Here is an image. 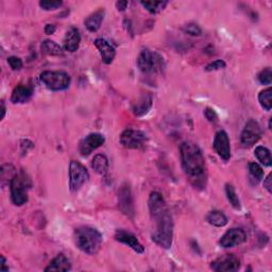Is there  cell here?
Instances as JSON below:
<instances>
[{"label": "cell", "mask_w": 272, "mask_h": 272, "mask_svg": "<svg viewBox=\"0 0 272 272\" xmlns=\"http://www.w3.org/2000/svg\"><path fill=\"white\" fill-rule=\"evenodd\" d=\"M94 44L97 47V49L99 50L102 62L104 63V64H111V63L114 61L115 55H116L115 48L112 46L108 40L103 39H95Z\"/></svg>", "instance_id": "2e32d148"}, {"label": "cell", "mask_w": 272, "mask_h": 272, "mask_svg": "<svg viewBox=\"0 0 272 272\" xmlns=\"http://www.w3.org/2000/svg\"><path fill=\"white\" fill-rule=\"evenodd\" d=\"M152 107V97L150 95H145L139 98V100L133 106V113L137 117H142L149 112Z\"/></svg>", "instance_id": "44dd1931"}, {"label": "cell", "mask_w": 272, "mask_h": 272, "mask_svg": "<svg viewBox=\"0 0 272 272\" xmlns=\"http://www.w3.org/2000/svg\"><path fill=\"white\" fill-rule=\"evenodd\" d=\"M240 267V262L233 254H229L220 259L214 261L211 265V268L217 272H233L237 271Z\"/></svg>", "instance_id": "5bb4252c"}, {"label": "cell", "mask_w": 272, "mask_h": 272, "mask_svg": "<svg viewBox=\"0 0 272 272\" xmlns=\"http://www.w3.org/2000/svg\"><path fill=\"white\" fill-rule=\"evenodd\" d=\"M128 4H129V2L127 1V0H122V1H117L116 2V8H117L118 11L123 12V11H125V9H127Z\"/></svg>", "instance_id": "8d00e7d4"}, {"label": "cell", "mask_w": 272, "mask_h": 272, "mask_svg": "<svg viewBox=\"0 0 272 272\" xmlns=\"http://www.w3.org/2000/svg\"><path fill=\"white\" fill-rule=\"evenodd\" d=\"M254 155L264 166H267V167L271 166L272 159H271V153L269 149H267L266 147H263V146H259V147L255 148Z\"/></svg>", "instance_id": "484cf974"}, {"label": "cell", "mask_w": 272, "mask_h": 272, "mask_svg": "<svg viewBox=\"0 0 272 272\" xmlns=\"http://www.w3.org/2000/svg\"><path fill=\"white\" fill-rule=\"evenodd\" d=\"M182 167L193 186L203 188L206 183V166L199 146L193 142H184L180 146Z\"/></svg>", "instance_id": "7a4b0ae2"}, {"label": "cell", "mask_w": 272, "mask_h": 272, "mask_svg": "<svg viewBox=\"0 0 272 272\" xmlns=\"http://www.w3.org/2000/svg\"><path fill=\"white\" fill-rule=\"evenodd\" d=\"M204 115L206 117V119L211 122H217L218 121V115L216 113L215 110L211 108H206L204 111Z\"/></svg>", "instance_id": "e575fe53"}, {"label": "cell", "mask_w": 272, "mask_h": 272, "mask_svg": "<svg viewBox=\"0 0 272 272\" xmlns=\"http://www.w3.org/2000/svg\"><path fill=\"white\" fill-rule=\"evenodd\" d=\"M262 135V130L260 124L254 119H250L245 124L241 134H240V142L245 147H251V146L256 144L260 141Z\"/></svg>", "instance_id": "9c48e42d"}, {"label": "cell", "mask_w": 272, "mask_h": 272, "mask_svg": "<svg viewBox=\"0 0 272 272\" xmlns=\"http://www.w3.org/2000/svg\"><path fill=\"white\" fill-rule=\"evenodd\" d=\"M63 4L60 0H41L39 1V6L45 11H53L59 9L60 6Z\"/></svg>", "instance_id": "4dcf8cb0"}, {"label": "cell", "mask_w": 272, "mask_h": 272, "mask_svg": "<svg viewBox=\"0 0 272 272\" xmlns=\"http://www.w3.org/2000/svg\"><path fill=\"white\" fill-rule=\"evenodd\" d=\"M269 129H271V118H270V120H269Z\"/></svg>", "instance_id": "60d3db41"}, {"label": "cell", "mask_w": 272, "mask_h": 272, "mask_svg": "<svg viewBox=\"0 0 272 272\" xmlns=\"http://www.w3.org/2000/svg\"><path fill=\"white\" fill-rule=\"evenodd\" d=\"M32 183L29 176L25 171L15 173L10 181V191L12 202L17 206H22L28 202V191L30 190Z\"/></svg>", "instance_id": "277c9868"}, {"label": "cell", "mask_w": 272, "mask_h": 272, "mask_svg": "<svg viewBox=\"0 0 272 272\" xmlns=\"http://www.w3.org/2000/svg\"><path fill=\"white\" fill-rule=\"evenodd\" d=\"M104 14H106L104 10L100 9L94 12L93 14H90V15L85 19L84 25L89 32H97L100 29L104 18Z\"/></svg>", "instance_id": "ffe728a7"}, {"label": "cell", "mask_w": 272, "mask_h": 272, "mask_svg": "<svg viewBox=\"0 0 272 272\" xmlns=\"http://www.w3.org/2000/svg\"><path fill=\"white\" fill-rule=\"evenodd\" d=\"M1 111H2V116H1V118L3 119L4 116H5V107H4V103H3V102L1 103Z\"/></svg>", "instance_id": "ab89813d"}, {"label": "cell", "mask_w": 272, "mask_h": 272, "mask_svg": "<svg viewBox=\"0 0 272 272\" xmlns=\"http://www.w3.org/2000/svg\"><path fill=\"white\" fill-rule=\"evenodd\" d=\"M213 147L223 161L227 162L231 158V146H230V138L226 131L221 130L216 133Z\"/></svg>", "instance_id": "7c38bea8"}, {"label": "cell", "mask_w": 272, "mask_h": 272, "mask_svg": "<svg viewBox=\"0 0 272 272\" xmlns=\"http://www.w3.org/2000/svg\"><path fill=\"white\" fill-rule=\"evenodd\" d=\"M81 43V36L77 28H71L64 38V49L68 52H75L78 50Z\"/></svg>", "instance_id": "ac0fdd59"}, {"label": "cell", "mask_w": 272, "mask_h": 272, "mask_svg": "<svg viewBox=\"0 0 272 272\" xmlns=\"http://www.w3.org/2000/svg\"><path fill=\"white\" fill-rule=\"evenodd\" d=\"M226 66H227V64L223 60H216V61L210 63L208 65H206L205 71L206 72H215V71H219V69L226 68Z\"/></svg>", "instance_id": "d6a6232c"}, {"label": "cell", "mask_w": 272, "mask_h": 272, "mask_svg": "<svg viewBox=\"0 0 272 272\" xmlns=\"http://www.w3.org/2000/svg\"><path fill=\"white\" fill-rule=\"evenodd\" d=\"M118 207L128 217L132 218L134 216L133 197H132L130 186L127 183L122 184L118 191Z\"/></svg>", "instance_id": "30bf717a"}, {"label": "cell", "mask_w": 272, "mask_h": 272, "mask_svg": "<svg viewBox=\"0 0 272 272\" xmlns=\"http://www.w3.org/2000/svg\"><path fill=\"white\" fill-rule=\"evenodd\" d=\"M148 205L151 219L155 225L151 239L159 247L170 249L173 237V220L162 194L152 192L148 200Z\"/></svg>", "instance_id": "6da1fadb"}, {"label": "cell", "mask_w": 272, "mask_h": 272, "mask_svg": "<svg viewBox=\"0 0 272 272\" xmlns=\"http://www.w3.org/2000/svg\"><path fill=\"white\" fill-rule=\"evenodd\" d=\"M247 240V235L243 231L242 229L238 228H233L231 230H229L228 232L225 233L220 240H219V245L225 248H234L237 246H240L241 243H243Z\"/></svg>", "instance_id": "8fae6325"}, {"label": "cell", "mask_w": 272, "mask_h": 272, "mask_svg": "<svg viewBox=\"0 0 272 272\" xmlns=\"http://www.w3.org/2000/svg\"><path fill=\"white\" fill-rule=\"evenodd\" d=\"M0 270H1L2 272L9 271V267H6V261H5L3 255H1V267H0Z\"/></svg>", "instance_id": "f35d334b"}, {"label": "cell", "mask_w": 272, "mask_h": 272, "mask_svg": "<svg viewBox=\"0 0 272 272\" xmlns=\"http://www.w3.org/2000/svg\"><path fill=\"white\" fill-rule=\"evenodd\" d=\"M40 49H41V51L48 55H62L63 54L62 47L58 43H55L54 40H51V39L44 40L43 43H41Z\"/></svg>", "instance_id": "cb8c5ba5"}, {"label": "cell", "mask_w": 272, "mask_h": 272, "mask_svg": "<svg viewBox=\"0 0 272 272\" xmlns=\"http://www.w3.org/2000/svg\"><path fill=\"white\" fill-rule=\"evenodd\" d=\"M106 142V138L100 133H90L82 139L79 145V151L82 156H88L90 153L98 149Z\"/></svg>", "instance_id": "4fadbf2b"}, {"label": "cell", "mask_w": 272, "mask_h": 272, "mask_svg": "<svg viewBox=\"0 0 272 272\" xmlns=\"http://www.w3.org/2000/svg\"><path fill=\"white\" fill-rule=\"evenodd\" d=\"M257 79H259L261 84L264 85H270L272 82V71L270 67H267L263 69V71L257 76Z\"/></svg>", "instance_id": "f546056e"}, {"label": "cell", "mask_w": 272, "mask_h": 272, "mask_svg": "<svg viewBox=\"0 0 272 272\" xmlns=\"http://www.w3.org/2000/svg\"><path fill=\"white\" fill-rule=\"evenodd\" d=\"M32 95H33V86L31 84L30 85L19 84L14 88L11 96V101L14 104L26 103L30 100Z\"/></svg>", "instance_id": "e0dca14e"}, {"label": "cell", "mask_w": 272, "mask_h": 272, "mask_svg": "<svg viewBox=\"0 0 272 272\" xmlns=\"http://www.w3.org/2000/svg\"><path fill=\"white\" fill-rule=\"evenodd\" d=\"M120 144L128 149H141L144 148L148 142V137L143 131L128 129L124 130L119 139Z\"/></svg>", "instance_id": "ba28073f"}, {"label": "cell", "mask_w": 272, "mask_h": 272, "mask_svg": "<svg viewBox=\"0 0 272 272\" xmlns=\"http://www.w3.org/2000/svg\"><path fill=\"white\" fill-rule=\"evenodd\" d=\"M226 194H227V198L230 202V204H231L235 208V210H239L240 201H239V198H238V196H237L235 188L232 184L226 185Z\"/></svg>", "instance_id": "f1b7e54d"}, {"label": "cell", "mask_w": 272, "mask_h": 272, "mask_svg": "<svg viewBox=\"0 0 272 272\" xmlns=\"http://www.w3.org/2000/svg\"><path fill=\"white\" fill-rule=\"evenodd\" d=\"M39 79L47 88L54 92L67 89L72 82L71 77L65 72L46 71L40 74Z\"/></svg>", "instance_id": "5b68a950"}, {"label": "cell", "mask_w": 272, "mask_h": 272, "mask_svg": "<svg viewBox=\"0 0 272 272\" xmlns=\"http://www.w3.org/2000/svg\"><path fill=\"white\" fill-rule=\"evenodd\" d=\"M183 30H184L185 33L190 34V36H192V37H200L201 34H202L201 28L197 24H194V23L187 24L186 26H184Z\"/></svg>", "instance_id": "1f68e13d"}, {"label": "cell", "mask_w": 272, "mask_h": 272, "mask_svg": "<svg viewBox=\"0 0 272 272\" xmlns=\"http://www.w3.org/2000/svg\"><path fill=\"white\" fill-rule=\"evenodd\" d=\"M141 4L151 14H156L163 11L168 1H141Z\"/></svg>", "instance_id": "83f0119b"}, {"label": "cell", "mask_w": 272, "mask_h": 272, "mask_svg": "<svg viewBox=\"0 0 272 272\" xmlns=\"http://www.w3.org/2000/svg\"><path fill=\"white\" fill-rule=\"evenodd\" d=\"M102 235L98 230L92 227H80L75 231L76 246L82 252L89 255H95L102 245Z\"/></svg>", "instance_id": "3957f363"}, {"label": "cell", "mask_w": 272, "mask_h": 272, "mask_svg": "<svg viewBox=\"0 0 272 272\" xmlns=\"http://www.w3.org/2000/svg\"><path fill=\"white\" fill-rule=\"evenodd\" d=\"M137 66L143 74H153L164 67V61L159 54L145 49L138 55Z\"/></svg>", "instance_id": "8992f818"}, {"label": "cell", "mask_w": 272, "mask_h": 272, "mask_svg": "<svg viewBox=\"0 0 272 272\" xmlns=\"http://www.w3.org/2000/svg\"><path fill=\"white\" fill-rule=\"evenodd\" d=\"M89 179L87 169L80 162L72 161L69 165V188L73 193L78 192Z\"/></svg>", "instance_id": "52a82bcc"}, {"label": "cell", "mask_w": 272, "mask_h": 272, "mask_svg": "<svg viewBox=\"0 0 272 272\" xmlns=\"http://www.w3.org/2000/svg\"><path fill=\"white\" fill-rule=\"evenodd\" d=\"M264 187L266 188L269 194H272V173H269L268 177L264 181Z\"/></svg>", "instance_id": "d590c367"}, {"label": "cell", "mask_w": 272, "mask_h": 272, "mask_svg": "<svg viewBox=\"0 0 272 272\" xmlns=\"http://www.w3.org/2000/svg\"><path fill=\"white\" fill-rule=\"evenodd\" d=\"M264 177V170L257 163L249 164V181L252 185L259 184Z\"/></svg>", "instance_id": "603a6c76"}, {"label": "cell", "mask_w": 272, "mask_h": 272, "mask_svg": "<svg viewBox=\"0 0 272 272\" xmlns=\"http://www.w3.org/2000/svg\"><path fill=\"white\" fill-rule=\"evenodd\" d=\"M259 102L261 107L265 111H270L272 109V89L268 87L267 89H264L259 94Z\"/></svg>", "instance_id": "4316f807"}, {"label": "cell", "mask_w": 272, "mask_h": 272, "mask_svg": "<svg viewBox=\"0 0 272 272\" xmlns=\"http://www.w3.org/2000/svg\"><path fill=\"white\" fill-rule=\"evenodd\" d=\"M55 32V26L54 25H50L48 24L45 26V33L48 34V36H50V34H53Z\"/></svg>", "instance_id": "74e56055"}, {"label": "cell", "mask_w": 272, "mask_h": 272, "mask_svg": "<svg viewBox=\"0 0 272 272\" xmlns=\"http://www.w3.org/2000/svg\"><path fill=\"white\" fill-rule=\"evenodd\" d=\"M207 221L211 223L212 226L217 227V228H222L227 226L228 223V218L227 216L223 214L220 211H213L210 214L207 215Z\"/></svg>", "instance_id": "d4e9b609"}, {"label": "cell", "mask_w": 272, "mask_h": 272, "mask_svg": "<svg viewBox=\"0 0 272 272\" xmlns=\"http://www.w3.org/2000/svg\"><path fill=\"white\" fill-rule=\"evenodd\" d=\"M115 239L117 241L124 243V245H127L132 250L135 251L136 253H139V254L144 253L145 251L144 246L139 242L137 237L130 232L124 231V230H118V231H116L115 233Z\"/></svg>", "instance_id": "9a60e30c"}, {"label": "cell", "mask_w": 272, "mask_h": 272, "mask_svg": "<svg viewBox=\"0 0 272 272\" xmlns=\"http://www.w3.org/2000/svg\"><path fill=\"white\" fill-rule=\"evenodd\" d=\"M92 167L97 173H99V174H101V176H103V174H106L109 170L108 157L103 155H95L93 161H92Z\"/></svg>", "instance_id": "7402d4cb"}, {"label": "cell", "mask_w": 272, "mask_h": 272, "mask_svg": "<svg viewBox=\"0 0 272 272\" xmlns=\"http://www.w3.org/2000/svg\"><path fill=\"white\" fill-rule=\"evenodd\" d=\"M72 269V264L64 254H59L50 262L48 267L45 268L46 272L49 271H69Z\"/></svg>", "instance_id": "d6986e66"}, {"label": "cell", "mask_w": 272, "mask_h": 272, "mask_svg": "<svg viewBox=\"0 0 272 272\" xmlns=\"http://www.w3.org/2000/svg\"><path fill=\"white\" fill-rule=\"evenodd\" d=\"M8 63L13 71H19L23 67V61L17 57H10L8 59Z\"/></svg>", "instance_id": "836d02e7"}]
</instances>
